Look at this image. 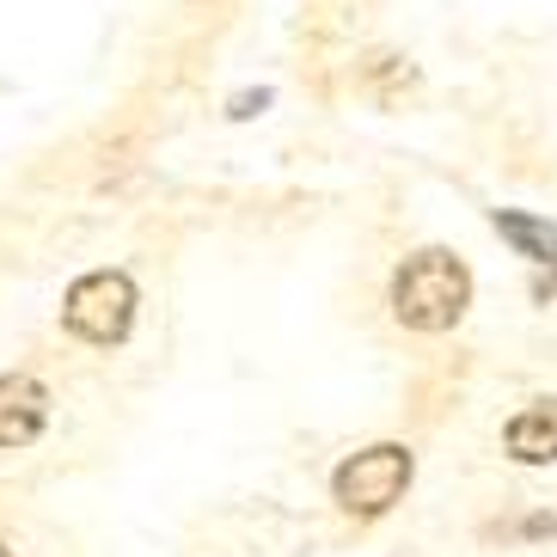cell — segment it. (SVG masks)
<instances>
[{
    "label": "cell",
    "mask_w": 557,
    "mask_h": 557,
    "mask_svg": "<svg viewBox=\"0 0 557 557\" xmlns=\"http://www.w3.org/2000/svg\"><path fill=\"white\" fill-rule=\"evenodd\" d=\"M466 307H472V270H466L454 251L429 246V251H417V258L398 263V276H393L398 325H410V331H454L459 319H466Z\"/></svg>",
    "instance_id": "1"
},
{
    "label": "cell",
    "mask_w": 557,
    "mask_h": 557,
    "mask_svg": "<svg viewBox=\"0 0 557 557\" xmlns=\"http://www.w3.org/2000/svg\"><path fill=\"white\" fill-rule=\"evenodd\" d=\"M410 472H417L410 447H398V442L361 447V454H349L344 466H337V478H331V496H337V503H344L349 515L374 521V515H386L393 503H405Z\"/></svg>",
    "instance_id": "2"
},
{
    "label": "cell",
    "mask_w": 557,
    "mask_h": 557,
    "mask_svg": "<svg viewBox=\"0 0 557 557\" xmlns=\"http://www.w3.org/2000/svg\"><path fill=\"white\" fill-rule=\"evenodd\" d=\"M62 325L74 337H86V344H104V349L123 344L135 325V282L123 270H92V276H81L62 300Z\"/></svg>",
    "instance_id": "3"
},
{
    "label": "cell",
    "mask_w": 557,
    "mask_h": 557,
    "mask_svg": "<svg viewBox=\"0 0 557 557\" xmlns=\"http://www.w3.org/2000/svg\"><path fill=\"white\" fill-rule=\"evenodd\" d=\"M50 423V393L32 374H0V447H25Z\"/></svg>",
    "instance_id": "4"
},
{
    "label": "cell",
    "mask_w": 557,
    "mask_h": 557,
    "mask_svg": "<svg viewBox=\"0 0 557 557\" xmlns=\"http://www.w3.org/2000/svg\"><path fill=\"white\" fill-rule=\"evenodd\" d=\"M508 454L521 466H552L557 459V398H540L527 405L515 423H508Z\"/></svg>",
    "instance_id": "5"
},
{
    "label": "cell",
    "mask_w": 557,
    "mask_h": 557,
    "mask_svg": "<svg viewBox=\"0 0 557 557\" xmlns=\"http://www.w3.org/2000/svg\"><path fill=\"white\" fill-rule=\"evenodd\" d=\"M496 233H503V239H515V246H521L533 263H552L557 258V227H545V221H533V214L496 209Z\"/></svg>",
    "instance_id": "6"
},
{
    "label": "cell",
    "mask_w": 557,
    "mask_h": 557,
    "mask_svg": "<svg viewBox=\"0 0 557 557\" xmlns=\"http://www.w3.org/2000/svg\"><path fill=\"white\" fill-rule=\"evenodd\" d=\"M270 104V92H246V99H233V116H258Z\"/></svg>",
    "instance_id": "7"
},
{
    "label": "cell",
    "mask_w": 557,
    "mask_h": 557,
    "mask_svg": "<svg viewBox=\"0 0 557 557\" xmlns=\"http://www.w3.org/2000/svg\"><path fill=\"white\" fill-rule=\"evenodd\" d=\"M527 533H557V521H552V515H533V521H527Z\"/></svg>",
    "instance_id": "8"
},
{
    "label": "cell",
    "mask_w": 557,
    "mask_h": 557,
    "mask_svg": "<svg viewBox=\"0 0 557 557\" xmlns=\"http://www.w3.org/2000/svg\"><path fill=\"white\" fill-rule=\"evenodd\" d=\"M0 557H13V552H7V545H0Z\"/></svg>",
    "instance_id": "9"
}]
</instances>
